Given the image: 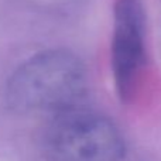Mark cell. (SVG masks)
I'll return each instance as SVG.
<instances>
[{"mask_svg":"<svg viewBox=\"0 0 161 161\" xmlns=\"http://www.w3.org/2000/svg\"><path fill=\"white\" fill-rule=\"evenodd\" d=\"M88 74L83 61L64 48L36 54L16 68L6 85V103L17 114H57L85 97Z\"/></svg>","mask_w":161,"mask_h":161,"instance_id":"obj_1","label":"cell"},{"mask_svg":"<svg viewBox=\"0 0 161 161\" xmlns=\"http://www.w3.org/2000/svg\"><path fill=\"white\" fill-rule=\"evenodd\" d=\"M44 150L50 161H122L125 140L109 117L76 106L53 116Z\"/></svg>","mask_w":161,"mask_h":161,"instance_id":"obj_2","label":"cell"},{"mask_svg":"<svg viewBox=\"0 0 161 161\" xmlns=\"http://www.w3.org/2000/svg\"><path fill=\"white\" fill-rule=\"evenodd\" d=\"M146 61V10L143 0H116L110 65L114 89L122 102L131 100Z\"/></svg>","mask_w":161,"mask_h":161,"instance_id":"obj_3","label":"cell"}]
</instances>
